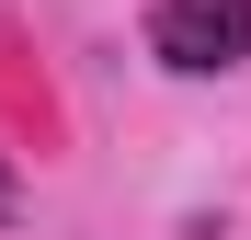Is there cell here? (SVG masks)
I'll use <instances>...</instances> for the list:
<instances>
[{
    "label": "cell",
    "mask_w": 251,
    "mask_h": 240,
    "mask_svg": "<svg viewBox=\"0 0 251 240\" xmlns=\"http://www.w3.org/2000/svg\"><path fill=\"white\" fill-rule=\"evenodd\" d=\"M23 217V183H12V160H0V229H12Z\"/></svg>",
    "instance_id": "2"
},
{
    "label": "cell",
    "mask_w": 251,
    "mask_h": 240,
    "mask_svg": "<svg viewBox=\"0 0 251 240\" xmlns=\"http://www.w3.org/2000/svg\"><path fill=\"white\" fill-rule=\"evenodd\" d=\"M149 57L172 69V80L251 69V0H149Z\"/></svg>",
    "instance_id": "1"
}]
</instances>
